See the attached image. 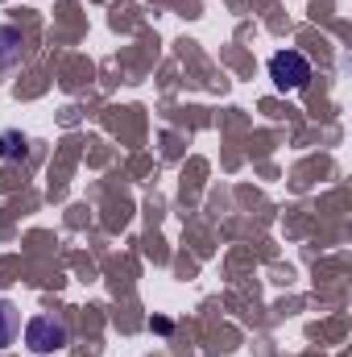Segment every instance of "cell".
<instances>
[{"mask_svg":"<svg viewBox=\"0 0 352 357\" xmlns=\"http://www.w3.org/2000/svg\"><path fill=\"white\" fill-rule=\"evenodd\" d=\"M25 154H29V137L17 133V129H4V133H0V158H4V162H17V158H25Z\"/></svg>","mask_w":352,"mask_h":357,"instance_id":"277c9868","label":"cell"},{"mask_svg":"<svg viewBox=\"0 0 352 357\" xmlns=\"http://www.w3.org/2000/svg\"><path fill=\"white\" fill-rule=\"evenodd\" d=\"M67 341H71V333H67V324L58 316H33L25 324V345H29V354H38V357H50L58 349H67Z\"/></svg>","mask_w":352,"mask_h":357,"instance_id":"6da1fadb","label":"cell"},{"mask_svg":"<svg viewBox=\"0 0 352 357\" xmlns=\"http://www.w3.org/2000/svg\"><path fill=\"white\" fill-rule=\"evenodd\" d=\"M17 333H21V312H17L8 299H0V349H4V345H13V341H17Z\"/></svg>","mask_w":352,"mask_h":357,"instance_id":"5b68a950","label":"cell"},{"mask_svg":"<svg viewBox=\"0 0 352 357\" xmlns=\"http://www.w3.org/2000/svg\"><path fill=\"white\" fill-rule=\"evenodd\" d=\"M269 79H273L282 91L307 88V79H311V63H307V54H298V50H278V54L269 59Z\"/></svg>","mask_w":352,"mask_h":357,"instance_id":"7a4b0ae2","label":"cell"},{"mask_svg":"<svg viewBox=\"0 0 352 357\" xmlns=\"http://www.w3.org/2000/svg\"><path fill=\"white\" fill-rule=\"evenodd\" d=\"M25 54V42H21V29L13 25H0V71H13Z\"/></svg>","mask_w":352,"mask_h":357,"instance_id":"3957f363","label":"cell"}]
</instances>
